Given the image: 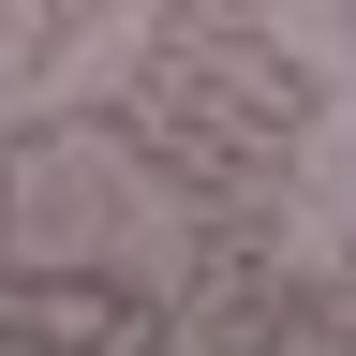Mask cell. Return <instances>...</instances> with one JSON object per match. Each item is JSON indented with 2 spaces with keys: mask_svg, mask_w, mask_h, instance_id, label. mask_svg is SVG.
<instances>
[]
</instances>
